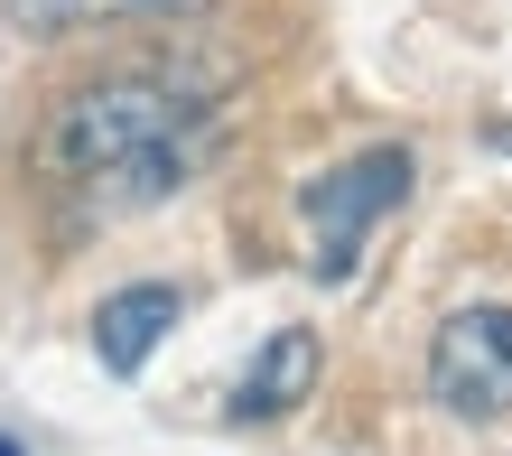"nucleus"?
Wrapping results in <instances>:
<instances>
[{
	"label": "nucleus",
	"mask_w": 512,
	"mask_h": 456,
	"mask_svg": "<svg viewBox=\"0 0 512 456\" xmlns=\"http://www.w3.org/2000/svg\"><path fill=\"white\" fill-rule=\"evenodd\" d=\"M224 75L205 66H112L84 75L75 94H56V112L38 121V168L66 177V187H112L140 159H159L177 140H205L215 121Z\"/></svg>",
	"instance_id": "nucleus-1"
},
{
	"label": "nucleus",
	"mask_w": 512,
	"mask_h": 456,
	"mask_svg": "<svg viewBox=\"0 0 512 456\" xmlns=\"http://www.w3.org/2000/svg\"><path fill=\"white\" fill-rule=\"evenodd\" d=\"M410 177H419V159L401 140H382V149H364V159H345V168H326V177L298 187V215H308V233H317V252H308L317 280H345L354 252H364V233L410 196Z\"/></svg>",
	"instance_id": "nucleus-2"
},
{
	"label": "nucleus",
	"mask_w": 512,
	"mask_h": 456,
	"mask_svg": "<svg viewBox=\"0 0 512 456\" xmlns=\"http://www.w3.org/2000/svg\"><path fill=\"white\" fill-rule=\"evenodd\" d=\"M429 401L447 419H503L512 410V308L503 298H475V308H447L429 336Z\"/></svg>",
	"instance_id": "nucleus-3"
},
{
	"label": "nucleus",
	"mask_w": 512,
	"mask_h": 456,
	"mask_svg": "<svg viewBox=\"0 0 512 456\" xmlns=\"http://www.w3.org/2000/svg\"><path fill=\"white\" fill-rule=\"evenodd\" d=\"M187 317V289L177 280H131V289H112L103 308H94V354H103V373H140L149 354L168 345V326Z\"/></svg>",
	"instance_id": "nucleus-4"
},
{
	"label": "nucleus",
	"mask_w": 512,
	"mask_h": 456,
	"mask_svg": "<svg viewBox=\"0 0 512 456\" xmlns=\"http://www.w3.org/2000/svg\"><path fill=\"white\" fill-rule=\"evenodd\" d=\"M317 363H326L317 326H280V336L252 354V373L233 382V419H280V410H298L317 391Z\"/></svg>",
	"instance_id": "nucleus-5"
},
{
	"label": "nucleus",
	"mask_w": 512,
	"mask_h": 456,
	"mask_svg": "<svg viewBox=\"0 0 512 456\" xmlns=\"http://www.w3.org/2000/svg\"><path fill=\"white\" fill-rule=\"evenodd\" d=\"M224 0H10L28 38H75V28H131V19H215Z\"/></svg>",
	"instance_id": "nucleus-6"
},
{
	"label": "nucleus",
	"mask_w": 512,
	"mask_h": 456,
	"mask_svg": "<svg viewBox=\"0 0 512 456\" xmlns=\"http://www.w3.org/2000/svg\"><path fill=\"white\" fill-rule=\"evenodd\" d=\"M485 149H494V159H512V121H485Z\"/></svg>",
	"instance_id": "nucleus-7"
},
{
	"label": "nucleus",
	"mask_w": 512,
	"mask_h": 456,
	"mask_svg": "<svg viewBox=\"0 0 512 456\" xmlns=\"http://www.w3.org/2000/svg\"><path fill=\"white\" fill-rule=\"evenodd\" d=\"M0 456H28V447H19V438H0Z\"/></svg>",
	"instance_id": "nucleus-8"
}]
</instances>
